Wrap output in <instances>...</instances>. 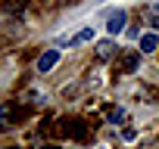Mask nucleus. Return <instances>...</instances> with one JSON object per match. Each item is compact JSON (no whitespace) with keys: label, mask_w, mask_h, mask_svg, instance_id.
<instances>
[{"label":"nucleus","mask_w":159,"mask_h":149,"mask_svg":"<svg viewBox=\"0 0 159 149\" xmlns=\"http://www.w3.org/2000/svg\"><path fill=\"white\" fill-rule=\"evenodd\" d=\"M125 22H128V13H125V10H116V13L109 16V22H106V31H109V37H116V34L125 28Z\"/></svg>","instance_id":"obj_1"},{"label":"nucleus","mask_w":159,"mask_h":149,"mask_svg":"<svg viewBox=\"0 0 159 149\" xmlns=\"http://www.w3.org/2000/svg\"><path fill=\"white\" fill-rule=\"evenodd\" d=\"M56 62H59V50H47V53L38 59V71H41V74H47Z\"/></svg>","instance_id":"obj_2"},{"label":"nucleus","mask_w":159,"mask_h":149,"mask_svg":"<svg viewBox=\"0 0 159 149\" xmlns=\"http://www.w3.org/2000/svg\"><path fill=\"white\" fill-rule=\"evenodd\" d=\"M88 40H94V28H84V31H78L66 47H81V44H88Z\"/></svg>","instance_id":"obj_3"},{"label":"nucleus","mask_w":159,"mask_h":149,"mask_svg":"<svg viewBox=\"0 0 159 149\" xmlns=\"http://www.w3.org/2000/svg\"><path fill=\"white\" fill-rule=\"evenodd\" d=\"M78 124H81V121H66V124H62V134H72V137L81 140V137L88 134V127H78Z\"/></svg>","instance_id":"obj_4"},{"label":"nucleus","mask_w":159,"mask_h":149,"mask_svg":"<svg viewBox=\"0 0 159 149\" xmlns=\"http://www.w3.org/2000/svg\"><path fill=\"white\" fill-rule=\"evenodd\" d=\"M156 44H159V37H156V34H143V37H140V53H153V50H156Z\"/></svg>","instance_id":"obj_5"},{"label":"nucleus","mask_w":159,"mask_h":149,"mask_svg":"<svg viewBox=\"0 0 159 149\" xmlns=\"http://www.w3.org/2000/svg\"><path fill=\"white\" fill-rule=\"evenodd\" d=\"M97 56H100V59H109V56H112V40L97 44Z\"/></svg>","instance_id":"obj_6"},{"label":"nucleus","mask_w":159,"mask_h":149,"mask_svg":"<svg viewBox=\"0 0 159 149\" xmlns=\"http://www.w3.org/2000/svg\"><path fill=\"white\" fill-rule=\"evenodd\" d=\"M7 149H16V146H7Z\"/></svg>","instance_id":"obj_7"},{"label":"nucleus","mask_w":159,"mask_h":149,"mask_svg":"<svg viewBox=\"0 0 159 149\" xmlns=\"http://www.w3.org/2000/svg\"><path fill=\"white\" fill-rule=\"evenodd\" d=\"M156 10H159V3H156Z\"/></svg>","instance_id":"obj_8"}]
</instances>
